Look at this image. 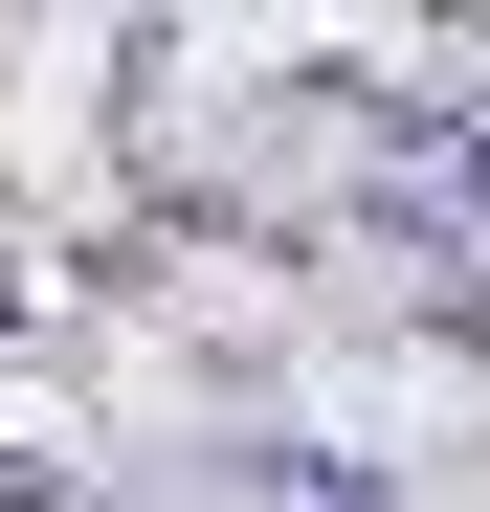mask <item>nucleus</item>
<instances>
[]
</instances>
